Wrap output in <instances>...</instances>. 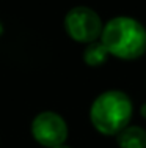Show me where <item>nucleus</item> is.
Wrapping results in <instances>:
<instances>
[{
    "label": "nucleus",
    "mask_w": 146,
    "mask_h": 148,
    "mask_svg": "<svg viewBox=\"0 0 146 148\" xmlns=\"http://www.w3.org/2000/svg\"><path fill=\"white\" fill-rule=\"evenodd\" d=\"M101 41L113 57L135 60L146 52V29L134 17L118 16L102 27Z\"/></svg>",
    "instance_id": "1"
},
{
    "label": "nucleus",
    "mask_w": 146,
    "mask_h": 148,
    "mask_svg": "<svg viewBox=\"0 0 146 148\" xmlns=\"http://www.w3.org/2000/svg\"><path fill=\"white\" fill-rule=\"evenodd\" d=\"M134 106L124 91L109 90L93 101L90 120L96 131L104 136H116L129 126Z\"/></svg>",
    "instance_id": "2"
},
{
    "label": "nucleus",
    "mask_w": 146,
    "mask_h": 148,
    "mask_svg": "<svg viewBox=\"0 0 146 148\" xmlns=\"http://www.w3.org/2000/svg\"><path fill=\"white\" fill-rule=\"evenodd\" d=\"M102 21L94 10L88 6H75L65 16V29L77 43H93L101 38Z\"/></svg>",
    "instance_id": "3"
},
{
    "label": "nucleus",
    "mask_w": 146,
    "mask_h": 148,
    "mask_svg": "<svg viewBox=\"0 0 146 148\" xmlns=\"http://www.w3.org/2000/svg\"><path fill=\"white\" fill-rule=\"evenodd\" d=\"M32 134L33 139L43 147L54 148L63 145L68 139V125L57 112L46 110L35 117L32 123Z\"/></svg>",
    "instance_id": "4"
},
{
    "label": "nucleus",
    "mask_w": 146,
    "mask_h": 148,
    "mask_svg": "<svg viewBox=\"0 0 146 148\" xmlns=\"http://www.w3.org/2000/svg\"><path fill=\"white\" fill-rule=\"evenodd\" d=\"M120 148H146V129L140 126H126L116 134Z\"/></svg>",
    "instance_id": "5"
},
{
    "label": "nucleus",
    "mask_w": 146,
    "mask_h": 148,
    "mask_svg": "<svg viewBox=\"0 0 146 148\" xmlns=\"http://www.w3.org/2000/svg\"><path fill=\"white\" fill-rule=\"evenodd\" d=\"M109 55L110 54L102 44V41H93V43H88L83 51V62L88 66H101L107 62Z\"/></svg>",
    "instance_id": "6"
},
{
    "label": "nucleus",
    "mask_w": 146,
    "mask_h": 148,
    "mask_svg": "<svg viewBox=\"0 0 146 148\" xmlns=\"http://www.w3.org/2000/svg\"><path fill=\"white\" fill-rule=\"evenodd\" d=\"M141 117H143V118H146V104H143V106H141Z\"/></svg>",
    "instance_id": "7"
},
{
    "label": "nucleus",
    "mask_w": 146,
    "mask_h": 148,
    "mask_svg": "<svg viewBox=\"0 0 146 148\" xmlns=\"http://www.w3.org/2000/svg\"><path fill=\"white\" fill-rule=\"evenodd\" d=\"M54 148H71V147H68V145H65V143H63V145H58V147H54Z\"/></svg>",
    "instance_id": "8"
},
{
    "label": "nucleus",
    "mask_w": 146,
    "mask_h": 148,
    "mask_svg": "<svg viewBox=\"0 0 146 148\" xmlns=\"http://www.w3.org/2000/svg\"><path fill=\"white\" fill-rule=\"evenodd\" d=\"M2 33H3V25H2V22H0V36H2Z\"/></svg>",
    "instance_id": "9"
}]
</instances>
